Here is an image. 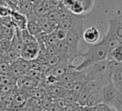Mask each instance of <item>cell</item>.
<instances>
[{"mask_svg":"<svg viewBox=\"0 0 122 111\" xmlns=\"http://www.w3.org/2000/svg\"><path fill=\"white\" fill-rule=\"evenodd\" d=\"M109 49L107 48V46L101 42H97L95 44L91 45L87 51L84 53H79V57L83 58V61L80 65H78L75 69L76 70H82L85 69L87 67H89L90 65L105 60L108 58V54H109Z\"/></svg>","mask_w":122,"mask_h":111,"instance_id":"obj_1","label":"cell"},{"mask_svg":"<svg viewBox=\"0 0 122 111\" xmlns=\"http://www.w3.org/2000/svg\"><path fill=\"white\" fill-rule=\"evenodd\" d=\"M109 62L110 61L108 59H105V60L99 61V62L90 65L89 67L85 68L86 73H87L86 81L90 82V81L104 80L107 83H110L106 80V76H107V72H108V66H109Z\"/></svg>","mask_w":122,"mask_h":111,"instance_id":"obj_2","label":"cell"},{"mask_svg":"<svg viewBox=\"0 0 122 111\" xmlns=\"http://www.w3.org/2000/svg\"><path fill=\"white\" fill-rule=\"evenodd\" d=\"M40 52V46L38 42L33 43V44H24L23 46L20 49V56L26 60H33L36 59Z\"/></svg>","mask_w":122,"mask_h":111,"instance_id":"obj_3","label":"cell"},{"mask_svg":"<svg viewBox=\"0 0 122 111\" xmlns=\"http://www.w3.org/2000/svg\"><path fill=\"white\" fill-rule=\"evenodd\" d=\"M117 88L113 85L112 83H110L102 87V95H103V102L111 105L115 100L118 94Z\"/></svg>","mask_w":122,"mask_h":111,"instance_id":"obj_4","label":"cell"},{"mask_svg":"<svg viewBox=\"0 0 122 111\" xmlns=\"http://www.w3.org/2000/svg\"><path fill=\"white\" fill-rule=\"evenodd\" d=\"M41 83H42V81L30 78L26 75L18 78L17 82H16V85L20 88V90H27V89H30V88H36Z\"/></svg>","mask_w":122,"mask_h":111,"instance_id":"obj_5","label":"cell"},{"mask_svg":"<svg viewBox=\"0 0 122 111\" xmlns=\"http://www.w3.org/2000/svg\"><path fill=\"white\" fill-rule=\"evenodd\" d=\"M100 41L107 46L109 50H112V48L122 45V39L110 30L107 31V33L103 36L102 39H100Z\"/></svg>","mask_w":122,"mask_h":111,"instance_id":"obj_6","label":"cell"},{"mask_svg":"<svg viewBox=\"0 0 122 111\" xmlns=\"http://www.w3.org/2000/svg\"><path fill=\"white\" fill-rule=\"evenodd\" d=\"M82 38L86 43L92 45L100 41V32L95 27H90L83 31Z\"/></svg>","mask_w":122,"mask_h":111,"instance_id":"obj_7","label":"cell"},{"mask_svg":"<svg viewBox=\"0 0 122 111\" xmlns=\"http://www.w3.org/2000/svg\"><path fill=\"white\" fill-rule=\"evenodd\" d=\"M36 22L39 24L40 28H42V31L48 34L54 32L55 29L58 28V22H51L44 17H37Z\"/></svg>","mask_w":122,"mask_h":111,"instance_id":"obj_8","label":"cell"},{"mask_svg":"<svg viewBox=\"0 0 122 111\" xmlns=\"http://www.w3.org/2000/svg\"><path fill=\"white\" fill-rule=\"evenodd\" d=\"M103 102V95H102V88H98L91 93L88 98L86 105L88 106H96Z\"/></svg>","mask_w":122,"mask_h":111,"instance_id":"obj_9","label":"cell"},{"mask_svg":"<svg viewBox=\"0 0 122 111\" xmlns=\"http://www.w3.org/2000/svg\"><path fill=\"white\" fill-rule=\"evenodd\" d=\"M33 8L34 5L30 1H27V0H20L17 5V10L22 14H24L26 17L34 12Z\"/></svg>","mask_w":122,"mask_h":111,"instance_id":"obj_10","label":"cell"},{"mask_svg":"<svg viewBox=\"0 0 122 111\" xmlns=\"http://www.w3.org/2000/svg\"><path fill=\"white\" fill-rule=\"evenodd\" d=\"M109 23V29L115 35H117L119 38L122 39V22L119 21L117 18L115 19H110L108 21Z\"/></svg>","mask_w":122,"mask_h":111,"instance_id":"obj_11","label":"cell"},{"mask_svg":"<svg viewBox=\"0 0 122 111\" xmlns=\"http://www.w3.org/2000/svg\"><path fill=\"white\" fill-rule=\"evenodd\" d=\"M65 89L66 88L62 87L61 85H59L57 83L56 84H52V85H50V86L47 87V95L53 100L55 98L62 97Z\"/></svg>","mask_w":122,"mask_h":111,"instance_id":"obj_12","label":"cell"},{"mask_svg":"<svg viewBox=\"0 0 122 111\" xmlns=\"http://www.w3.org/2000/svg\"><path fill=\"white\" fill-rule=\"evenodd\" d=\"M112 83L119 92H122V63L114 70L112 78Z\"/></svg>","mask_w":122,"mask_h":111,"instance_id":"obj_13","label":"cell"},{"mask_svg":"<svg viewBox=\"0 0 122 111\" xmlns=\"http://www.w3.org/2000/svg\"><path fill=\"white\" fill-rule=\"evenodd\" d=\"M64 14H65V12H63L59 9H53V10L48 11L42 17H44V18H46V19H48V20H50L51 22H59L63 18Z\"/></svg>","mask_w":122,"mask_h":111,"instance_id":"obj_14","label":"cell"},{"mask_svg":"<svg viewBox=\"0 0 122 111\" xmlns=\"http://www.w3.org/2000/svg\"><path fill=\"white\" fill-rule=\"evenodd\" d=\"M27 29L34 37H36L37 35H39L40 33L43 32L42 31V28H40V26L36 22V20H29L27 22Z\"/></svg>","mask_w":122,"mask_h":111,"instance_id":"obj_15","label":"cell"},{"mask_svg":"<svg viewBox=\"0 0 122 111\" xmlns=\"http://www.w3.org/2000/svg\"><path fill=\"white\" fill-rule=\"evenodd\" d=\"M107 59L108 60H114L116 62L122 63V45L110 50Z\"/></svg>","mask_w":122,"mask_h":111,"instance_id":"obj_16","label":"cell"},{"mask_svg":"<svg viewBox=\"0 0 122 111\" xmlns=\"http://www.w3.org/2000/svg\"><path fill=\"white\" fill-rule=\"evenodd\" d=\"M28 99H29V97L24 91L18 92L13 98V102H12L13 106H24L26 104Z\"/></svg>","mask_w":122,"mask_h":111,"instance_id":"obj_17","label":"cell"},{"mask_svg":"<svg viewBox=\"0 0 122 111\" xmlns=\"http://www.w3.org/2000/svg\"><path fill=\"white\" fill-rule=\"evenodd\" d=\"M16 82L17 78L13 77L11 74H1L0 85H14Z\"/></svg>","mask_w":122,"mask_h":111,"instance_id":"obj_18","label":"cell"},{"mask_svg":"<svg viewBox=\"0 0 122 111\" xmlns=\"http://www.w3.org/2000/svg\"><path fill=\"white\" fill-rule=\"evenodd\" d=\"M10 74H11L13 77H15V78H17V79L25 75L24 71L22 70V68L20 67L19 64L17 63V60H16L15 62L10 63Z\"/></svg>","mask_w":122,"mask_h":111,"instance_id":"obj_19","label":"cell"},{"mask_svg":"<svg viewBox=\"0 0 122 111\" xmlns=\"http://www.w3.org/2000/svg\"><path fill=\"white\" fill-rule=\"evenodd\" d=\"M62 97L66 100L68 103H74V102H77L78 101V95L74 94L71 89H65Z\"/></svg>","mask_w":122,"mask_h":111,"instance_id":"obj_20","label":"cell"},{"mask_svg":"<svg viewBox=\"0 0 122 111\" xmlns=\"http://www.w3.org/2000/svg\"><path fill=\"white\" fill-rule=\"evenodd\" d=\"M74 1H76L77 3H79L82 6V8L84 9L85 14L89 13L92 10L93 4H94V0H74Z\"/></svg>","mask_w":122,"mask_h":111,"instance_id":"obj_21","label":"cell"},{"mask_svg":"<svg viewBox=\"0 0 122 111\" xmlns=\"http://www.w3.org/2000/svg\"><path fill=\"white\" fill-rule=\"evenodd\" d=\"M0 33L7 39L12 40L13 38V29L11 27H7V26H1L0 27Z\"/></svg>","mask_w":122,"mask_h":111,"instance_id":"obj_22","label":"cell"},{"mask_svg":"<svg viewBox=\"0 0 122 111\" xmlns=\"http://www.w3.org/2000/svg\"><path fill=\"white\" fill-rule=\"evenodd\" d=\"M33 11H34V13H35L38 17H42V16H44V15L48 12V10L46 9V8L43 6V4H42L41 2L34 5Z\"/></svg>","mask_w":122,"mask_h":111,"instance_id":"obj_23","label":"cell"},{"mask_svg":"<svg viewBox=\"0 0 122 111\" xmlns=\"http://www.w3.org/2000/svg\"><path fill=\"white\" fill-rule=\"evenodd\" d=\"M17 63L19 64L20 67L22 68V70L24 71L25 74L30 69V61L29 60H26V59L20 57L19 59H17Z\"/></svg>","mask_w":122,"mask_h":111,"instance_id":"obj_24","label":"cell"},{"mask_svg":"<svg viewBox=\"0 0 122 111\" xmlns=\"http://www.w3.org/2000/svg\"><path fill=\"white\" fill-rule=\"evenodd\" d=\"M86 81H79V82H75V84H74V86L72 87V89H71V91L74 93V94H76V95H78L79 96V94L81 93V91L83 90V88H84V86H85V84H86Z\"/></svg>","mask_w":122,"mask_h":111,"instance_id":"obj_25","label":"cell"},{"mask_svg":"<svg viewBox=\"0 0 122 111\" xmlns=\"http://www.w3.org/2000/svg\"><path fill=\"white\" fill-rule=\"evenodd\" d=\"M55 34L58 38V41H66V38L68 36V32L69 30H66V29H63L61 28H57L55 29Z\"/></svg>","mask_w":122,"mask_h":111,"instance_id":"obj_26","label":"cell"},{"mask_svg":"<svg viewBox=\"0 0 122 111\" xmlns=\"http://www.w3.org/2000/svg\"><path fill=\"white\" fill-rule=\"evenodd\" d=\"M41 3L43 4V6L46 8V9L48 11L53 10V9H57L59 8V6H56L52 0H42Z\"/></svg>","mask_w":122,"mask_h":111,"instance_id":"obj_27","label":"cell"},{"mask_svg":"<svg viewBox=\"0 0 122 111\" xmlns=\"http://www.w3.org/2000/svg\"><path fill=\"white\" fill-rule=\"evenodd\" d=\"M10 63L4 61L0 63V74H10Z\"/></svg>","mask_w":122,"mask_h":111,"instance_id":"obj_28","label":"cell"},{"mask_svg":"<svg viewBox=\"0 0 122 111\" xmlns=\"http://www.w3.org/2000/svg\"><path fill=\"white\" fill-rule=\"evenodd\" d=\"M95 111H117V110L114 107H112V106H111V105H109L107 103L102 102V103H100V104H98L96 106V110Z\"/></svg>","mask_w":122,"mask_h":111,"instance_id":"obj_29","label":"cell"},{"mask_svg":"<svg viewBox=\"0 0 122 111\" xmlns=\"http://www.w3.org/2000/svg\"><path fill=\"white\" fill-rule=\"evenodd\" d=\"M10 14H11V10L9 8L5 7L4 5H0V17L1 18L9 17Z\"/></svg>","mask_w":122,"mask_h":111,"instance_id":"obj_30","label":"cell"},{"mask_svg":"<svg viewBox=\"0 0 122 111\" xmlns=\"http://www.w3.org/2000/svg\"><path fill=\"white\" fill-rule=\"evenodd\" d=\"M53 102H55L61 109H63L64 110V108L67 106V104H68V102H66V100L63 98V97H58V98H55V99H53Z\"/></svg>","mask_w":122,"mask_h":111,"instance_id":"obj_31","label":"cell"},{"mask_svg":"<svg viewBox=\"0 0 122 111\" xmlns=\"http://www.w3.org/2000/svg\"><path fill=\"white\" fill-rule=\"evenodd\" d=\"M47 111H63V109H61L55 102H52L50 105V107L47 109Z\"/></svg>","mask_w":122,"mask_h":111,"instance_id":"obj_32","label":"cell"},{"mask_svg":"<svg viewBox=\"0 0 122 111\" xmlns=\"http://www.w3.org/2000/svg\"><path fill=\"white\" fill-rule=\"evenodd\" d=\"M23 111H36V107L26 102V104L23 106Z\"/></svg>","mask_w":122,"mask_h":111,"instance_id":"obj_33","label":"cell"},{"mask_svg":"<svg viewBox=\"0 0 122 111\" xmlns=\"http://www.w3.org/2000/svg\"><path fill=\"white\" fill-rule=\"evenodd\" d=\"M76 104H77V102H74V103H68L67 106L64 108L63 111H74V107H75Z\"/></svg>","mask_w":122,"mask_h":111,"instance_id":"obj_34","label":"cell"},{"mask_svg":"<svg viewBox=\"0 0 122 111\" xmlns=\"http://www.w3.org/2000/svg\"><path fill=\"white\" fill-rule=\"evenodd\" d=\"M96 106H88V105H85L83 111H95L96 110Z\"/></svg>","mask_w":122,"mask_h":111,"instance_id":"obj_35","label":"cell"},{"mask_svg":"<svg viewBox=\"0 0 122 111\" xmlns=\"http://www.w3.org/2000/svg\"><path fill=\"white\" fill-rule=\"evenodd\" d=\"M116 14H117V19H118L119 21H121V22H122V8H121V9H117Z\"/></svg>","mask_w":122,"mask_h":111,"instance_id":"obj_36","label":"cell"},{"mask_svg":"<svg viewBox=\"0 0 122 111\" xmlns=\"http://www.w3.org/2000/svg\"><path fill=\"white\" fill-rule=\"evenodd\" d=\"M83 109H84V106H83V105H80V104L77 102V104H76L75 107H74V111H83Z\"/></svg>","mask_w":122,"mask_h":111,"instance_id":"obj_37","label":"cell"},{"mask_svg":"<svg viewBox=\"0 0 122 111\" xmlns=\"http://www.w3.org/2000/svg\"><path fill=\"white\" fill-rule=\"evenodd\" d=\"M4 101H5V95H4V94H0V110L2 109Z\"/></svg>","mask_w":122,"mask_h":111,"instance_id":"obj_38","label":"cell"},{"mask_svg":"<svg viewBox=\"0 0 122 111\" xmlns=\"http://www.w3.org/2000/svg\"><path fill=\"white\" fill-rule=\"evenodd\" d=\"M52 1H53V3L56 6H60V5H62V3H63L64 0H52Z\"/></svg>","mask_w":122,"mask_h":111,"instance_id":"obj_39","label":"cell"},{"mask_svg":"<svg viewBox=\"0 0 122 111\" xmlns=\"http://www.w3.org/2000/svg\"><path fill=\"white\" fill-rule=\"evenodd\" d=\"M4 61H6L5 55H4V53H0V63H2V62H4Z\"/></svg>","mask_w":122,"mask_h":111,"instance_id":"obj_40","label":"cell"},{"mask_svg":"<svg viewBox=\"0 0 122 111\" xmlns=\"http://www.w3.org/2000/svg\"><path fill=\"white\" fill-rule=\"evenodd\" d=\"M0 53H4V51H3V49L1 48V46H0Z\"/></svg>","mask_w":122,"mask_h":111,"instance_id":"obj_41","label":"cell"},{"mask_svg":"<svg viewBox=\"0 0 122 111\" xmlns=\"http://www.w3.org/2000/svg\"><path fill=\"white\" fill-rule=\"evenodd\" d=\"M0 78H1V74H0Z\"/></svg>","mask_w":122,"mask_h":111,"instance_id":"obj_42","label":"cell"},{"mask_svg":"<svg viewBox=\"0 0 122 111\" xmlns=\"http://www.w3.org/2000/svg\"><path fill=\"white\" fill-rule=\"evenodd\" d=\"M27 1H30V0H27Z\"/></svg>","mask_w":122,"mask_h":111,"instance_id":"obj_43","label":"cell"},{"mask_svg":"<svg viewBox=\"0 0 122 111\" xmlns=\"http://www.w3.org/2000/svg\"><path fill=\"white\" fill-rule=\"evenodd\" d=\"M121 111H122V110H121Z\"/></svg>","mask_w":122,"mask_h":111,"instance_id":"obj_44","label":"cell"}]
</instances>
